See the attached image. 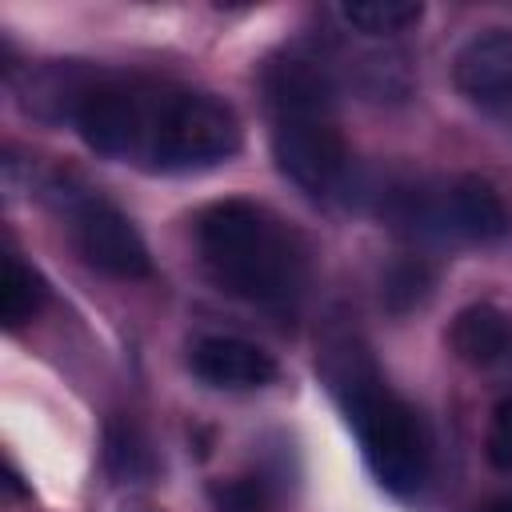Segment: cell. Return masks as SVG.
Listing matches in <instances>:
<instances>
[{
	"instance_id": "1",
	"label": "cell",
	"mask_w": 512,
	"mask_h": 512,
	"mask_svg": "<svg viewBox=\"0 0 512 512\" xmlns=\"http://www.w3.org/2000/svg\"><path fill=\"white\" fill-rule=\"evenodd\" d=\"M68 116L92 152L108 160H132L152 172L216 168L240 148L236 112L212 92L180 84L80 76Z\"/></svg>"
},
{
	"instance_id": "2",
	"label": "cell",
	"mask_w": 512,
	"mask_h": 512,
	"mask_svg": "<svg viewBox=\"0 0 512 512\" xmlns=\"http://www.w3.org/2000/svg\"><path fill=\"white\" fill-rule=\"evenodd\" d=\"M196 248L208 276L256 308H288L304 292V248L268 208L216 200L196 216Z\"/></svg>"
},
{
	"instance_id": "3",
	"label": "cell",
	"mask_w": 512,
	"mask_h": 512,
	"mask_svg": "<svg viewBox=\"0 0 512 512\" xmlns=\"http://www.w3.org/2000/svg\"><path fill=\"white\" fill-rule=\"evenodd\" d=\"M324 380L336 392L348 424L356 428L376 480L396 496H412L428 480V432L416 408L380 380L372 356L352 336L328 344Z\"/></svg>"
},
{
	"instance_id": "4",
	"label": "cell",
	"mask_w": 512,
	"mask_h": 512,
	"mask_svg": "<svg viewBox=\"0 0 512 512\" xmlns=\"http://www.w3.org/2000/svg\"><path fill=\"white\" fill-rule=\"evenodd\" d=\"M272 156L276 168L308 196H332L348 180V148L332 112H276Z\"/></svg>"
},
{
	"instance_id": "5",
	"label": "cell",
	"mask_w": 512,
	"mask_h": 512,
	"mask_svg": "<svg viewBox=\"0 0 512 512\" xmlns=\"http://www.w3.org/2000/svg\"><path fill=\"white\" fill-rule=\"evenodd\" d=\"M60 204L68 212V228H72V240L80 248V256L112 276V280H140L152 272V256H148V244L144 236L136 232V224L116 208L108 204L104 196L80 188V192H60Z\"/></svg>"
},
{
	"instance_id": "6",
	"label": "cell",
	"mask_w": 512,
	"mask_h": 512,
	"mask_svg": "<svg viewBox=\"0 0 512 512\" xmlns=\"http://www.w3.org/2000/svg\"><path fill=\"white\" fill-rule=\"evenodd\" d=\"M400 200H404V220H416L420 228H440V232L480 240V244L504 240L512 232V212L504 196L480 176H456L432 196L404 192Z\"/></svg>"
},
{
	"instance_id": "7",
	"label": "cell",
	"mask_w": 512,
	"mask_h": 512,
	"mask_svg": "<svg viewBox=\"0 0 512 512\" xmlns=\"http://www.w3.org/2000/svg\"><path fill=\"white\" fill-rule=\"evenodd\" d=\"M452 80L460 96L480 108H508L512 104V32L484 28L460 44L452 60Z\"/></svg>"
},
{
	"instance_id": "8",
	"label": "cell",
	"mask_w": 512,
	"mask_h": 512,
	"mask_svg": "<svg viewBox=\"0 0 512 512\" xmlns=\"http://www.w3.org/2000/svg\"><path fill=\"white\" fill-rule=\"evenodd\" d=\"M192 372L208 384V388H228V392H244V388H264L276 380V360L272 352H264L260 344L244 340V336H200L192 344L188 356Z\"/></svg>"
},
{
	"instance_id": "9",
	"label": "cell",
	"mask_w": 512,
	"mask_h": 512,
	"mask_svg": "<svg viewBox=\"0 0 512 512\" xmlns=\"http://www.w3.org/2000/svg\"><path fill=\"white\" fill-rule=\"evenodd\" d=\"M264 92L276 112H332L336 104V84L324 60L304 56V52H288L284 60L268 64L264 72Z\"/></svg>"
},
{
	"instance_id": "10",
	"label": "cell",
	"mask_w": 512,
	"mask_h": 512,
	"mask_svg": "<svg viewBox=\"0 0 512 512\" xmlns=\"http://www.w3.org/2000/svg\"><path fill=\"white\" fill-rule=\"evenodd\" d=\"M448 344L464 364L488 368L496 360H504V352L512 348V324L500 308L492 304H468L452 316L448 324Z\"/></svg>"
},
{
	"instance_id": "11",
	"label": "cell",
	"mask_w": 512,
	"mask_h": 512,
	"mask_svg": "<svg viewBox=\"0 0 512 512\" xmlns=\"http://www.w3.org/2000/svg\"><path fill=\"white\" fill-rule=\"evenodd\" d=\"M44 300H48L44 280L16 252H8L4 256V272H0V316H4V324L8 328L28 324L44 308Z\"/></svg>"
},
{
	"instance_id": "12",
	"label": "cell",
	"mask_w": 512,
	"mask_h": 512,
	"mask_svg": "<svg viewBox=\"0 0 512 512\" xmlns=\"http://www.w3.org/2000/svg\"><path fill=\"white\" fill-rule=\"evenodd\" d=\"M424 16L420 4L412 0H360V4H340V20L356 28L360 36H396L412 28Z\"/></svg>"
},
{
	"instance_id": "13",
	"label": "cell",
	"mask_w": 512,
	"mask_h": 512,
	"mask_svg": "<svg viewBox=\"0 0 512 512\" xmlns=\"http://www.w3.org/2000/svg\"><path fill=\"white\" fill-rule=\"evenodd\" d=\"M432 292V268L420 256H400L396 264H388L384 280H380V300L388 312H412L416 304H424Z\"/></svg>"
},
{
	"instance_id": "14",
	"label": "cell",
	"mask_w": 512,
	"mask_h": 512,
	"mask_svg": "<svg viewBox=\"0 0 512 512\" xmlns=\"http://www.w3.org/2000/svg\"><path fill=\"white\" fill-rule=\"evenodd\" d=\"M108 464H112L120 476H140V472L152 468V456H148L140 432H136L132 424H124V420H116V424L108 428Z\"/></svg>"
},
{
	"instance_id": "15",
	"label": "cell",
	"mask_w": 512,
	"mask_h": 512,
	"mask_svg": "<svg viewBox=\"0 0 512 512\" xmlns=\"http://www.w3.org/2000/svg\"><path fill=\"white\" fill-rule=\"evenodd\" d=\"M488 460L496 468H512V396H504L492 408V420H488Z\"/></svg>"
},
{
	"instance_id": "16",
	"label": "cell",
	"mask_w": 512,
	"mask_h": 512,
	"mask_svg": "<svg viewBox=\"0 0 512 512\" xmlns=\"http://www.w3.org/2000/svg\"><path fill=\"white\" fill-rule=\"evenodd\" d=\"M220 512H268L260 484H228L220 492Z\"/></svg>"
},
{
	"instance_id": "17",
	"label": "cell",
	"mask_w": 512,
	"mask_h": 512,
	"mask_svg": "<svg viewBox=\"0 0 512 512\" xmlns=\"http://www.w3.org/2000/svg\"><path fill=\"white\" fill-rule=\"evenodd\" d=\"M484 512H512V492L508 496H496L492 504H484Z\"/></svg>"
},
{
	"instance_id": "18",
	"label": "cell",
	"mask_w": 512,
	"mask_h": 512,
	"mask_svg": "<svg viewBox=\"0 0 512 512\" xmlns=\"http://www.w3.org/2000/svg\"><path fill=\"white\" fill-rule=\"evenodd\" d=\"M136 512H164V508H136Z\"/></svg>"
}]
</instances>
